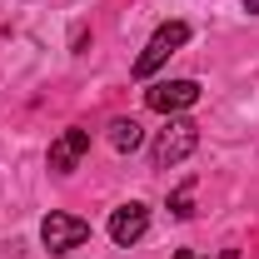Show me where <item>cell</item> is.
<instances>
[{"mask_svg":"<svg viewBox=\"0 0 259 259\" xmlns=\"http://www.w3.org/2000/svg\"><path fill=\"white\" fill-rule=\"evenodd\" d=\"M190 45V25L185 20H169V25H160V30L150 35V45L140 50V60H135V80H150L155 70H160L175 50H185Z\"/></svg>","mask_w":259,"mask_h":259,"instance_id":"cell-2","label":"cell"},{"mask_svg":"<svg viewBox=\"0 0 259 259\" xmlns=\"http://www.w3.org/2000/svg\"><path fill=\"white\" fill-rule=\"evenodd\" d=\"M175 259H204V254H194V249H180V254H175ZM220 259H239V254H234V249H225V254H220Z\"/></svg>","mask_w":259,"mask_h":259,"instance_id":"cell-9","label":"cell"},{"mask_svg":"<svg viewBox=\"0 0 259 259\" xmlns=\"http://www.w3.org/2000/svg\"><path fill=\"white\" fill-rule=\"evenodd\" d=\"M239 5H244V10H249V15H259V0H239Z\"/></svg>","mask_w":259,"mask_h":259,"instance_id":"cell-10","label":"cell"},{"mask_svg":"<svg viewBox=\"0 0 259 259\" xmlns=\"http://www.w3.org/2000/svg\"><path fill=\"white\" fill-rule=\"evenodd\" d=\"M194 145H199V125H194V120H169V125L155 135V145H150V164H155V169H169V164L190 160Z\"/></svg>","mask_w":259,"mask_h":259,"instance_id":"cell-1","label":"cell"},{"mask_svg":"<svg viewBox=\"0 0 259 259\" xmlns=\"http://www.w3.org/2000/svg\"><path fill=\"white\" fill-rule=\"evenodd\" d=\"M110 145H115L120 155L140 150V145H145V130H140V120H115V125H110Z\"/></svg>","mask_w":259,"mask_h":259,"instance_id":"cell-7","label":"cell"},{"mask_svg":"<svg viewBox=\"0 0 259 259\" xmlns=\"http://www.w3.org/2000/svg\"><path fill=\"white\" fill-rule=\"evenodd\" d=\"M85 155H90V130L70 125V130H60V140L50 145V160H45V164H50L55 175H70V169L85 160Z\"/></svg>","mask_w":259,"mask_h":259,"instance_id":"cell-6","label":"cell"},{"mask_svg":"<svg viewBox=\"0 0 259 259\" xmlns=\"http://www.w3.org/2000/svg\"><path fill=\"white\" fill-rule=\"evenodd\" d=\"M90 239V225L80 220V214H45V225H40V244L50 249V254H70V249H80Z\"/></svg>","mask_w":259,"mask_h":259,"instance_id":"cell-3","label":"cell"},{"mask_svg":"<svg viewBox=\"0 0 259 259\" xmlns=\"http://www.w3.org/2000/svg\"><path fill=\"white\" fill-rule=\"evenodd\" d=\"M169 214L175 220H190L194 214V185H180V190L169 194Z\"/></svg>","mask_w":259,"mask_h":259,"instance_id":"cell-8","label":"cell"},{"mask_svg":"<svg viewBox=\"0 0 259 259\" xmlns=\"http://www.w3.org/2000/svg\"><path fill=\"white\" fill-rule=\"evenodd\" d=\"M145 229H150V209H145L140 199H130V204H120V209L110 214V239H115L120 249L140 244V239H145Z\"/></svg>","mask_w":259,"mask_h":259,"instance_id":"cell-5","label":"cell"},{"mask_svg":"<svg viewBox=\"0 0 259 259\" xmlns=\"http://www.w3.org/2000/svg\"><path fill=\"white\" fill-rule=\"evenodd\" d=\"M194 100H199V85L194 80H160V85L145 90V105L155 115H180V110H190Z\"/></svg>","mask_w":259,"mask_h":259,"instance_id":"cell-4","label":"cell"}]
</instances>
